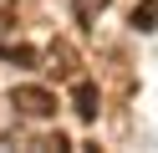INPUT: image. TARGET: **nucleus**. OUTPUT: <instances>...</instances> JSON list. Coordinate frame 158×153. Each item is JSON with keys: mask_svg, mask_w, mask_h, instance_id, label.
Returning a JSON list of instances; mask_svg holds the SVG:
<instances>
[{"mask_svg": "<svg viewBox=\"0 0 158 153\" xmlns=\"http://www.w3.org/2000/svg\"><path fill=\"white\" fill-rule=\"evenodd\" d=\"M97 107H102V97H97V87H92V82H77V87H72V112L92 122V117H97Z\"/></svg>", "mask_w": 158, "mask_h": 153, "instance_id": "obj_2", "label": "nucleus"}, {"mask_svg": "<svg viewBox=\"0 0 158 153\" xmlns=\"http://www.w3.org/2000/svg\"><path fill=\"white\" fill-rule=\"evenodd\" d=\"M0 61H15V66H36L41 51L36 46H21V41H0Z\"/></svg>", "mask_w": 158, "mask_h": 153, "instance_id": "obj_3", "label": "nucleus"}, {"mask_svg": "<svg viewBox=\"0 0 158 153\" xmlns=\"http://www.w3.org/2000/svg\"><path fill=\"white\" fill-rule=\"evenodd\" d=\"M72 10H77V26H92V20H97V15L107 10V0H77Z\"/></svg>", "mask_w": 158, "mask_h": 153, "instance_id": "obj_5", "label": "nucleus"}, {"mask_svg": "<svg viewBox=\"0 0 158 153\" xmlns=\"http://www.w3.org/2000/svg\"><path fill=\"white\" fill-rule=\"evenodd\" d=\"M153 26H158V0H143L133 10V31H153Z\"/></svg>", "mask_w": 158, "mask_h": 153, "instance_id": "obj_4", "label": "nucleus"}, {"mask_svg": "<svg viewBox=\"0 0 158 153\" xmlns=\"http://www.w3.org/2000/svg\"><path fill=\"white\" fill-rule=\"evenodd\" d=\"M10 107L21 112V117H56V92H46V87H15Z\"/></svg>", "mask_w": 158, "mask_h": 153, "instance_id": "obj_1", "label": "nucleus"}]
</instances>
